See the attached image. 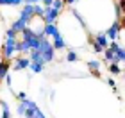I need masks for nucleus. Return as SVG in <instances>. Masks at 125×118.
I'll return each instance as SVG.
<instances>
[{
	"label": "nucleus",
	"mask_w": 125,
	"mask_h": 118,
	"mask_svg": "<svg viewBox=\"0 0 125 118\" xmlns=\"http://www.w3.org/2000/svg\"><path fill=\"white\" fill-rule=\"evenodd\" d=\"M89 43H91V48L96 54H102L105 48H109V38H107L105 32H95V34L89 36Z\"/></svg>",
	"instance_id": "nucleus-1"
},
{
	"label": "nucleus",
	"mask_w": 125,
	"mask_h": 118,
	"mask_svg": "<svg viewBox=\"0 0 125 118\" xmlns=\"http://www.w3.org/2000/svg\"><path fill=\"white\" fill-rule=\"evenodd\" d=\"M39 54L43 55V59H45V63H54L55 61V57H57V50L54 48V45H52V41L50 39H47V38H43L41 39V45H39Z\"/></svg>",
	"instance_id": "nucleus-2"
},
{
	"label": "nucleus",
	"mask_w": 125,
	"mask_h": 118,
	"mask_svg": "<svg viewBox=\"0 0 125 118\" xmlns=\"http://www.w3.org/2000/svg\"><path fill=\"white\" fill-rule=\"evenodd\" d=\"M21 104L25 106V115H23V118H47L45 113L41 111V107H39L34 100L25 98V100H21Z\"/></svg>",
	"instance_id": "nucleus-3"
},
{
	"label": "nucleus",
	"mask_w": 125,
	"mask_h": 118,
	"mask_svg": "<svg viewBox=\"0 0 125 118\" xmlns=\"http://www.w3.org/2000/svg\"><path fill=\"white\" fill-rule=\"evenodd\" d=\"M29 66H31L29 55L18 54L13 61H11V68H13V72H25V70H29Z\"/></svg>",
	"instance_id": "nucleus-4"
},
{
	"label": "nucleus",
	"mask_w": 125,
	"mask_h": 118,
	"mask_svg": "<svg viewBox=\"0 0 125 118\" xmlns=\"http://www.w3.org/2000/svg\"><path fill=\"white\" fill-rule=\"evenodd\" d=\"M61 11H57L55 7H45V14H43V20L45 23H57L59 18H61Z\"/></svg>",
	"instance_id": "nucleus-5"
},
{
	"label": "nucleus",
	"mask_w": 125,
	"mask_h": 118,
	"mask_svg": "<svg viewBox=\"0 0 125 118\" xmlns=\"http://www.w3.org/2000/svg\"><path fill=\"white\" fill-rule=\"evenodd\" d=\"M122 21L120 20H116L115 23H111V27L105 31V34H107V38H109V41H118L120 39V32H122Z\"/></svg>",
	"instance_id": "nucleus-6"
},
{
	"label": "nucleus",
	"mask_w": 125,
	"mask_h": 118,
	"mask_svg": "<svg viewBox=\"0 0 125 118\" xmlns=\"http://www.w3.org/2000/svg\"><path fill=\"white\" fill-rule=\"evenodd\" d=\"M50 41H52V45H54V48L57 50V52H62V50H68V41L64 39V36H62V32L59 31L57 34H55L52 39H50Z\"/></svg>",
	"instance_id": "nucleus-7"
},
{
	"label": "nucleus",
	"mask_w": 125,
	"mask_h": 118,
	"mask_svg": "<svg viewBox=\"0 0 125 118\" xmlns=\"http://www.w3.org/2000/svg\"><path fill=\"white\" fill-rule=\"evenodd\" d=\"M102 63H104V61H100V59H88V61H86V66H88V70L91 72V74H95V75H100Z\"/></svg>",
	"instance_id": "nucleus-8"
},
{
	"label": "nucleus",
	"mask_w": 125,
	"mask_h": 118,
	"mask_svg": "<svg viewBox=\"0 0 125 118\" xmlns=\"http://www.w3.org/2000/svg\"><path fill=\"white\" fill-rule=\"evenodd\" d=\"M59 32V25L57 23H45V29H43V36L47 39H52L55 34Z\"/></svg>",
	"instance_id": "nucleus-9"
},
{
	"label": "nucleus",
	"mask_w": 125,
	"mask_h": 118,
	"mask_svg": "<svg viewBox=\"0 0 125 118\" xmlns=\"http://www.w3.org/2000/svg\"><path fill=\"white\" fill-rule=\"evenodd\" d=\"M47 70V63H39V61H31L29 72L31 74H43Z\"/></svg>",
	"instance_id": "nucleus-10"
},
{
	"label": "nucleus",
	"mask_w": 125,
	"mask_h": 118,
	"mask_svg": "<svg viewBox=\"0 0 125 118\" xmlns=\"http://www.w3.org/2000/svg\"><path fill=\"white\" fill-rule=\"evenodd\" d=\"M107 68H109V74H111V75H115V77L122 75L123 72H125V66H123L122 63H111L109 66H107Z\"/></svg>",
	"instance_id": "nucleus-11"
},
{
	"label": "nucleus",
	"mask_w": 125,
	"mask_h": 118,
	"mask_svg": "<svg viewBox=\"0 0 125 118\" xmlns=\"http://www.w3.org/2000/svg\"><path fill=\"white\" fill-rule=\"evenodd\" d=\"M102 61L109 66L111 63H116V57H115V52H113L111 48H105L104 52H102Z\"/></svg>",
	"instance_id": "nucleus-12"
},
{
	"label": "nucleus",
	"mask_w": 125,
	"mask_h": 118,
	"mask_svg": "<svg viewBox=\"0 0 125 118\" xmlns=\"http://www.w3.org/2000/svg\"><path fill=\"white\" fill-rule=\"evenodd\" d=\"M64 59L68 61V63H77V61L81 59V57H79V52H77V50L68 48V50H66V57H64Z\"/></svg>",
	"instance_id": "nucleus-13"
},
{
	"label": "nucleus",
	"mask_w": 125,
	"mask_h": 118,
	"mask_svg": "<svg viewBox=\"0 0 125 118\" xmlns=\"http://www.w3.org/2000/svg\"><path fill=\"white\" fill-rule=\"evenodd\" d=\"M105 82L109 84V86H111L113 89H116V88H118V86H116V81H115V79H105Z\"/></svg>",
	"instance_id": "nucleus-14"
},
{
	"label": "nucleus",
	"mask_w": 125,
	"mask_h": 118,
	"mask_svg": "<svg viewBox=\"0 0 125 118\" xmlns=\"http://www.w3.org/2000/svg\"><path fill=\"white\" fill-rule=\"evenodd\" d=\"M41 5H45V7H52L54 0H41Z\"/></svg>",
	"instance_id": "nucleus-15"
},
{
	"label": "nucleus",
	"mask_w": 125,
	"mask_h": 118,
	"mask_svg": "<svg viewBox=\"0 0 125 118\" xmlns=\"http://www.w3.org/2000/svg\"><path fill=\"white\" fill-rule=\"evenodd\" d=\"M27 4H41V0H27Z\"/></svg>",
	"instance_id": "nucleus-16"
},
{
	"label": "nucleus",
	"mask_w": 125,
	"mask_h": 118,
	"mask_svg": "<svg viewBox=\"0 0 125 118\" xmlns=\"http://www.w3.org/2000/svg\"><path fill=\"white\" fill-rule=\"evenodd\" d=\"M123 79H125V72H123Z\"/></svg>",
	"instance_id": "nucleus-17"
},
{
	"label": "nucleus",
	"mask_w": 125,
	"mask_h": 118,
	"mask_svg": "<svg viewBox=\"0 0 125 118\" xmlns=\"http://www.w3.org/2000/svg\"><path fill=\"white\" fill-rule=\"evenodd\" d=\"M0 118H2V116H0Z\"/></svg>",
	"instance_id": "nucleus-18"
}]
</instances>
